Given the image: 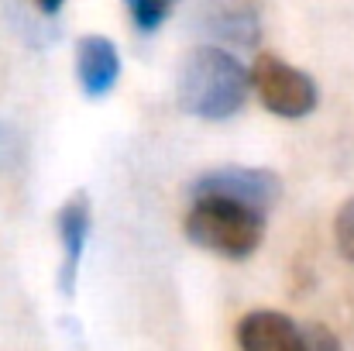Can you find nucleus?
I'll use <instances>...</instances> for the list:
<instances>
[{"instance_id": "9d476101", "label": "nucleus", "mask_w": 354, "mask_h": 351, "mask_svg": "<svg viewBox=\"0 0 354 351\" xmlns=\"http://www.w3.org/2000/svg\"><path fill=\"white\" fill-rule=\"evenodd\" d=\"M334 241H337V251L354 265V197L341 204L334 217Z\"/></svg>"}, {"instance_id": "9b49d317", "label": "nucleus", "mask_w": 354, "mask_h": 351, "mask_svg": "<svg viewBox=\"0 0 354 351\" xmlns=\"http://www.w3.org/2000/svg\"><path fill=\"white\" fill-rule=\"evenodd\" d=\"M306 351H344V348H341V341H337V334L330 327L310 324L306 327Z\"/></svg>"}, {"instance_id": "7ed1b4c3", "label": "nucleus", "mask_w": 354, "mask_h": 351, "mask_svg": "<svg viewBox=\"0 0 354 351\" xmlns=\"http://www.w3.org/2000/svg\"><path fill=\"white\" fill-rule=\"evenodd\" d=\"M251 90L258 93V100L265 104L268 114L279 117H306L317 111L320 104V90L313 83L310 73L289 66L286 59L272 55V52H261L251 66Z\"/></svg>"}, {"instance_id": "6e6552de", "label": "nucleus", "mask_w": 354, "mask_h": 351, "mask_svg": "<svg viewBox=\"0 0 354 351\" xmlns=\"http://www.w3.org/2000/svg\"><path fill=\"white\" fill-rule=\"evenodd\" d=\"M120 52L107 35H83L76 42V80L90 100L107 97L118 87Z\"/></svg>"}, {"instance_id": "1a4fd4ad", "label": "nucleus", "mask_w": 354, "mask_h": 351, "mask_svg": "<svg viewBox=\"0 0 354 351\" xmlns=\"http://www.w3.org/2000/svg\"><path fill=\"white\" fill-rule=\"evenodd\" d=\"M124 7H127L134 28L141 35H151V31H158L165 24V17L172 14L176 0H124Z\"/></svg>"}, {"instance_id": "0eeeda50", "label": "nucleus", "mask_w": 354, "mask_h": 351, "mask_svg": "<svg viewBox=\"0 0 354 351\" xmlns=\"http://www.w3.org/2000/svg\"><path fill=\"white\" fill-rule=\"evenodd\" d=\"M241 351H306V331L279 310H251L237 324Z\"/></svg>"}, {"instance_id": "20e7f679", "label": "nucleus", "mask_w": 354, "mask_h": 351, "mask_svg": "<svg viewBox=\"0 0 354 351\" xmlns=\"http://www.w3.org/2000/svg\"><path fill=\"white\" fill-rule=\"evenodd\" d=\"M189 197H224L244 207H254L268 214L282 197V179L272 169H251V165H221L193 179Z\"/></svg>"}, {"instance_id": "f257e3e1", "label": "nucleus", "mask_w": 354, "mask_h": 351, "mask_svg": "<svg viewBox=\"0 0 354 351\" xmlns=\"http://www.w3.org/2000/svg\"><path fill=\"white\" fill-rule=\"evenodd\" d=\"M179 107L203 120H227L234 117L251 93V73L234 52L221 45L193 48L179 66Z\"/></svg>"}, {"instance_id": "ddd939ff", "label": "nucleus", "mask_w": 354, "mask_h": 351, "mask_svg": "<svg viewBox=\"0 0 354 351\" xmlns=\"http://www.w3.org/2000/svg\"><path fill=\"white\" fill-rule=\"evenodd\" d=\"M3 152H7V127L0 124V155H3Z\"/></svg>"}, {"instance_id": "39448f33", "label": "nucleus", "mask_w": 354, "mask_h": 351, "mask_svg": "<svg viewBox=\"0 0 354 351\" xmlns=\"http://www.w3.org/2000/svg\"><path fill=\"white\" fill-rule=\"evenodd\" d=\"M193 24L207 38L234 48H254L261 38V17L251 0H196Z\"/></svg>"}, {"instance_id": "f03ea898", "label": "nucleus", "mask_w": 354, "mask_h": 351, "mask_svg": "<svg viewBox=\"0 0 354 351\" xmlns=\"http://www.w3.org/2000/svg\"><path fill=\"white\" fill-rule=\"evenodd\" d=\"M265 217L268 214L234 204V200H224V197H193V207H189L183 228L196 248L241 262L258 251V244L265 237Z\"/></svg>"}, {"instance_id": "f8f14e48", "label": "nucleus", "mask_w": 354, "mask_h": 351, "mask_svg": "<svg viewBox=\"0 0 354 351\" xmlns=\"http://www.w3.org/2000/svg\"><path fill=\"white\" fill-rule=\"evenodd\" d=\"M35 3H38V10H41V14H48V17H52V14H59V10H62V3H66V0H35Z\"/></svg>"}, {"instance_id": "423d86ee", "label": "nucleus", "mask_w": 354, "mask_h": 351, "mask_svg": "<svg viewBox=\"0 0 354 351\" xmlns=\"http://www.w3.org/2000/svg\"><path fill=\"white\" fill-rule=\"evenodd\" d=\"M55 231L62 244V265H59V289L66 296L76 293V276H80V262L86 251V237H90V197L86 193H73L59 214H55Z\"/></svg>"}]
</instances>
